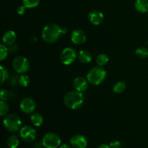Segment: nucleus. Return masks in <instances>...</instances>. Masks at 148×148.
Returning <instances> with one entry per match:
<instances>
[{"instance_id":"nucleus-6","label":"nucleus","mask_w":148,"mask_h":148,"mask_svg":"<svg viewBox=\"0 0 148 148\" xmlns=\"http://www.w3.org/2000/svg\"><path fill=\"white\" fill-rule=\"evenodd\" d=\"M43 144L46 148H57L61 145V139L56 134L49 132L45 134L43 137Z\"/></svg>"},{"instance_id":"nucleus-28","label":"nucleus","mask_w":148,"mask_h":148,"mask_svg":"<svg viewBox=\"0 0 148 148\" xmlns=\"http://www.w3.org/2000/svg\"><path fill=\"white\" fill-rule=\"evenodd\" d=\"M19 77L17 76V75H13L10 79V84L11 85H14L18 82Z\"/></svg>"},{"instance_id":"nucleus-20","label":"nucleus","mask_w":148,"mask_h":148,"mask_svg":"<svg viewBox=\"0 0 148 148\" xmlns=\"http://www.w3.org/2000/svg\"><path fill=\"white\" fill-rule=\"evenodd\" d=\"M126 88H127V85H126L125 82H123V81H121V82H116L114 85V87H113V91L115 93L117 94L122 93L126 90Z\"/></svg>"},{"instance_id":"nucleus-17","label":"nucleus","mask_w":148,"mask_h":148,"mask_svg":"<svg viewBox=\"0 0 148 148\" xmlns=\"http://www.w3.org/2000/svg\"><path fill=\"white\" fill-rule=\"evenodd\" d=\"M30 121L35 127H40L43 123V118L38 113H33L30 116Z\"/></svg>"},{"instance_id":"nucleus-34","label":"nucleus","mask_w":148,"mask_h":148,"mask_svg":"<svg viewBox=\"0 0 148 148\" xmlns=\"http://www.w3.org/2000/svg\"><path fill=\"white\" fill-rule=\"evenodd\" d=\"M97 148H110V147H109V145H108L102 144V145H101L98 146Z\"/></svg>"},{"instance_id":"nucleus-35","label":"nucleus","mask_w":148,"mask_h":148,"mask_svg":"<svg viewBox=\"0 0 148 148\" xmlns=\"http://www.w3.org/2000/svg\"><path fill=\"white\" fill-rule=\"evenodd\" d=\"M62 32H63V34H65V33L67 32V28L66 27H64V28H62Z\"/></svg>"},{"instance_id":"nucleus-11","label":"nucleus","mask_w":148,"mask_h":148,"mask_svg":"<svg viewBox=\"0 0 148 148\" xmlns=\"http://www.w3.org/2000/svg\"><path fill=\"white\" fill-rule=\"evenodd\" d=\"M71 40L73 43L77 45L82 44L86 41L87 36L85 32L82 30H75L72 31L70 36Z\"/></svg>"},{"instance_id":"nucleus-23","label":"nucleus","mask_w":148,"mask_h":148,"mask_svg":"<svg viewBox=\"0 0 148 148\" xmlns=\"http://www.w3.org/2000/svg\"><path fill=\"white\" fill-rule=\"evenodd\" d=\"M18 83L22 87H27L30 84V78L27 75H22L19 77Z\"/></svg>"},{"instance_id":"nucleus-15","label":"nucleus","mask_w":148,"mask_h":148,"mask_svg":"<svg viewBox=\"0 0 148 148\" xmlns=\"http://www.w3.org/2000/svg\"><path fill=\"white\" fill-rule=\"evenodd\" d=\"M134 7L140 13L148 12V0H136Z\"/></svg>"},{"instance_id":"nucleus-36","label":"nucleus","mask_w":148,"mask_h":148,"mask_svg":"<svg viewBox=\"0 0 148 148\" xmlns=\"http://www.w3.org/2000/svg\"><path fill=\"white\" fill-rule=\"evenodd\" d=\"M147 43H148V40H147Z\"/></svg>"},{"instance_id":"nucleus-10","label":"nucleus","mask_w":148,"mask_h":148,"mask_svg":"<svg viewBox=\"0 0 148 148\" xmlns=\"http://www.w3.org/2000/svg\"><path fill=\"white\" fill-rule=\"evenodd\" d=\"M70 145L72 148H86L88 146V140L85 136L75 134L71 137Z\"/></svg>"},{"instance_id":"nucleus-18","label":"nucleus","mask_w":148,"mask_h":148,"mask_svg":"<svg viewBox=\"0 0 148 148\" xmlns=\"http://www.w3.org/2000/svg\"><path fill=\"white\" fill-rule=\"evenodd\" d=\"M7 145L9 148H17L19 145V139L15 134H12L7 140Z\"/></svg>"},{"instance_id":"nucleus-14","label":"nucleus","mask_w":148,"mask_h":148,"mask_svg":"<svg viewBox=\"0 0 148 148\" xmlns=\"http://www.w3.org/2000/svg\"><path fill=\"white\" fill-rule=\"evenodd\" d=\"M16 38H17V36H16L15 33L12 30H8L3 35L2 40L4 44L10 46L14 44V42L16 41Z\"/></svg>"},{"instance_id":"nucleus-30","label":"nucleus","mask_w":148,"mask_h":148,"mask_svg":"<svg viewBox=\"0 0 148 148\" xmlns=\"http://www.w3.org/2000/svg\"><path fill=\"white\" fill-rule=\"evenodd\" d=\"M17 13H18L19 14H24L25 13V11H26V7H25L24 5H21V6H19L18 8H17Z\"/></svg>"},{"instance_id":"nucleus-9","label":"nucleus","mask_w":148,"mask_h":148,"mask_svg":"<svg viewBox=\"0 0 148 148\" xmlns=\"http://www.w3.org/2000/svg\"><path fill=\"white\" fill-rule=\"evenodd\" d=\"M20 107L23 113L29 114H32L35 111L36 104L33 98L27 97V98H25L22 100L20 104Z\"/></svg>"},{"instance_id":"nucleus-2","label":"nucleus","mask_w":148,"mask_h":148,"mask_svg":"<svg viewBox=\"0 0 148 148\" xmlns=\"http://www.w3.org/2000/svg\"><path fill=\"white\" fill-rule=\"evenodd\" d=\"M84 95L82 92L77 90L69 91L64 98V103L67 108L72 110L78 109L84 103Z\"/></svg>"},{"instance_id":"nucleus-16","label":"nucleus","mask_w":148,"mask_h":148,"mask_svg":"<svg viewBox=\"0 0 148 148\" xmlns=\"http://www.w3.org/2000/svg\"><path fill=\"white\" fill-rule=\"evenodd\" d=\"M77 56L79 62L83 64H88L92 61V55L90 52L87 50L79 51Z\"/></svg>"},{"instance_id":"nucleus-24","label":"nucleus","mask_w":148,"mask_h":148,"mask_svg":"<svg viewBox=\"0 0 148 148\" xmlns=\"http://www.w3.org/2000/svg\"><path fill=\"white\" fill-rule=\"evenodd\" d=\"M0 69H1V85H2L4 82L8 79L10 75H9V72L7 69L4 67V66H0Z\"/></svg>"},{"instance_id":"nucleus-27","label":"nucleus","mask_w":148,"mask_h":148,"mask_svg":"<svg viewBox=\"0 0 148 148\" xmlns=\"http://www.w3.org/2000/svg\"><path fill=\"white\" fill-rule=\"evenodd\" d=\"M0 98H1V101H7V100L10 98V93L7 90L2 89L1 90V97H0Z\"/></svg>"},{"instance_id":"nucleus-32","label":"nucleus","mask_w":148,"mask_h":148,"mask_svg":"<svg viewBox=\"0 0 148 148\" xmlns=\"http://www.w3.org/2000/svg\"><path fill=\"white\" fill-rule=\"evenodd\" d=\"M9 49V53H14L17 50V46H15L14 44L12 45V46H10V47L8 48Z\"/></svg>"},{"instance_id":"nucleus-22","label":"nucleus","mask_w":148,"mask_h":148,"mask_svg":"<svg viewBox=\"0 0 148 148\" xmlns=\"http://www.w3.org/2000/svg\"><path fill=\"white\" fill-rule=\"evenodd\" d=\"M40 3V0H23V4L26 8H34Z\"/></svg>"},{"instance_id":"nucleus-25","label":"nucleus","mask_w":148,"mask_h":148,"mask_svg":"<svg viewBox=\"0 0 148 148\" xmlns=\"http://www.w3.org/2000/svg\"><path fill=\"white\" fill-rule=\"evenodd\" d=\"M9 53V49L5 45H0V60L3 61L7 58Z\"/></svg>"},{"instance_id":"nucleus-29","label":"nucleus","mask_w":148,"mask_h":148,"mask_svg":"<svg viewBox=\"0 0 148 148\" xmlns=\"http://www.w3.org/2000/svg\"><path fill=\"white\" fill-rule=\"evenodd\" d=\"M108 145H109L110 148H120L121 147V143L119 141L115 140V141L111 142Z\"/></svg>"},{"instance_id":"nucleus-31","label":"nucleus","mask_w":148,"mask_h":148,"mask_svg":"<svg viewBox=\"0 0 148 148\" xmlns=\"http://www.w3.org/2000/svg\"><path fill=\"white\" fill-rule=\"evenodd\" d=\"M43 142H36V143L33 144V148H43Z\"/></svg>"},{"instance_id":"nucleus-13","label":"nucleus","mask_w":148,"mask_h":148,"mask_svg":"<svg viewBox=\"0 0 148 148\" xmlns=\"http://www.w3.org/2000/svg\"><path fill=\"white\" fill-rule=\"evenodd\" d=\"M104 16L101 12L98 10H92L88 14V20L92 24L98 25L103 21Z\"/></svg>"},{"instance_id":"nucleus-1","label":"nucleus","mask_w":148,"mask_h":148,"mask_svg":"<svg viewBox=\"0 0 148 148\" xmlns=\"http://www.w3.org/2000/svg\"><path fill=\"white\" fill-rule=\"evenodd\" d=\"M62 34V27L54 23L47 25L42 30V38L43 40L49 43H53L57 41Z\"/></svg>"},{"instance_id":"nucleus-33","label":"nucleus","mask_w":148,"mask_h":148,"mask_svg":"<svg viewBox=\"0 0 148 148\" xmlns=\"http://www.w3.org/2000/svg\"><path fill=\"white\" fill-rule=\"evenodd\" d=\"M59 148H72L71 147V145L69 146V145L67 144H63V145H61L60 146H59Z\"/></svg>"},{"instance_id":"nucleus-3","label":"nucleus","mask_w":148,"mask_h":148,"mask_svg":"<svg viewBox=\"0 0 148 148\" xmlns=\"http://www.w3.org/2000/svg\"><path fill=\"white\" fill-rule=\"evenodd\" d=\"M106 71L101 66H95L88 72L87 79L91 85H98L104 82L106 78Z\"/></svg>"},{"instance_id":"nucleus-4","label":"nucleus","mask_w":148,"mask_h":148,"mask_svg":"<svg viewBox=\"0 0 148 148\" xmlns=\"http://www.w3.org/2000/svg\"><path fill=\"white\" fill-rule=\"evenodd\" d=\"M4 127L10 132H16L21 129L22 121L19 116L15 114H8L3 121Z\"/></svg>"},{"instance_id":"nucleus-12","label":"nucleus","mask_w":148,"mask_h":148,"mask_svg":"<svg viewBox=\"0 0 148 148\" xmlns=\"http://www.w3.org/2000/svg\"><path fill=\"white\" fill-rule=\"evenodd\" d=\"M73 85L76 90L83 92L88 89V81L82 77H77L74 79Z\"/></svg>"},{"instance_id":"nucleus-19","label":"nucleus","mask_w":148,"mask_h":148,"mask_svg":"<svg viewBox=\"0 0 148 148\" xmlns=\"http://www.w3.org/2000/svg\"><path fill=\"white\" fill-rule=\"evenodd\" d=\"M109 58L106 53H100L96 57V63L99 66H105L108 62Z\"/></svg>"},{"instance_id":"nucleus-5","label":"nucleus","mask_w":148,"mask_h":148,"mask_svg":"<svg viewBox=\"0 0 148 148\" xmlns=\"http://www.w3.org/2000/svg\"><path fill=\"white\" fill-rule=\"evenodd\" d=\"M12 67L16 72L20 74L25 73L30 67V63L27 58L23 56H19L14 58L12 62Z\"/></svg>"},{"instance_id":"nucleus-7","label":"nucleus","mask_w":148,"mask_h":148,"mask_svg":"<svg viewBox=\"0 0 148 148\" xmlns=\"http://www.w3.org/2000/svg\"><path fill=\"white\" fill-rule=\"evenodd\" d=\"M77 58V53L73 48H65L60 55L61 62L64 65H69L73 63Z\"/></svg>"},{"instance_id":"nucleus-26","label":"nucleus","mask_w":148,"mask_h":148,"mask_svg":"<svg viewBox=\"0 0 148 148\" xmlns=\"http://www.w3.org/2000/svg\"><path fill=\"white\" fill-rule=\"evenodd\" d=\"M9 111V106L4 101H1L0 102V114L1 116H7V113Z\"/></svg>"},{"instance_id":"nucleus-8","label":"nucleus","mask_w":148,"mask_h":148,"mask_svg":"<svg viewBox=\"0 0 148 148\" xmlns=\"http://www.w3.org/2000/svg\"><path fill=\"white\" fill-rule=\"evenodd\" d=\"M20 136L25 143H33L36 138V131L30 126H24L20 129Z\"/></svg>"},{"instance_id":"nucleus-21","label":"nucleus","mask_w":148,"mask_h":148,"mask_svg":"<svg viewBox=\"0 0 148 148\" xmlns=\"http://www.w3.org/2000/svg\"><path fill=\"white\" fill-rule=\"evenodd\" d=\"M136 55L141 59H145L148 57V49L145 46H140L137 48L135 51Z\"/></svg>"}]
</instances>
